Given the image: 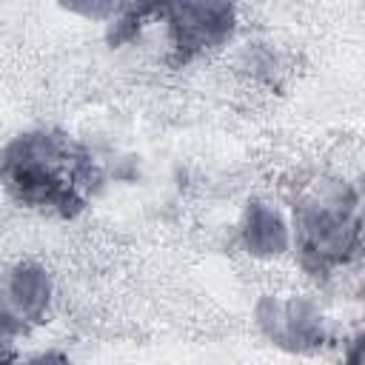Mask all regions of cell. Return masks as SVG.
Listing matches in <instances>:
<instances>
[{"label":"cell","instance_id":"cell-3","mask_svg":"<svg viewBox=\"0 0 365 365\" xmlns=\"http://www.w3.org/2000/svg\"><path fill=\"white\" fill-rule=\"evenodd\" d=\"M71 9H80V11H86V14H103L108 6H111V0H66Z\"/></svg>","mask_w":365,"mask_h":365},{"label":"cell","instance_id":"cell-1","mask_svg":"<svg viewBox=\"0 0 365 365\" xmlns=\"http://www.w3.org/2000/svg\"><path fill=\"white\" fill-rule=\"evenodd\" d=\"M11 299L20 305L23 314H40L48 299V282L34 268H20L11 282Z\"/></svg>","mask_w":365,"mask_h":365},{"label":"cell","instance_id":"cell-2","mask_svg":"<svg viewBox=\"0 0 365 365\" xmlns=\"http://www.w3.org/2000/svg\"><path fill=\"white\" fill-rule=\"evenodd\" d=\"M282 242H285V234H282L279 220L265 208H254L251 225H248V245L259 251H279Z\"/></svg>","mask_w":365,"mask_h":365}]
</instances>
